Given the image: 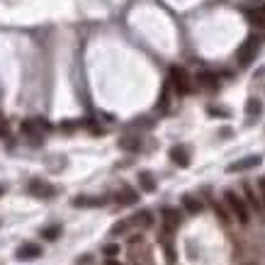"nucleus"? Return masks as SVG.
Masks as SVG:
<instances>
[{"mask_svg": "<svg viewBox=\"0 0 265 265\" xmlns=\"http://www.w3.org/2000/svg\"><path fill=\"white\" fill-rule=\"evenodd\" d=\"M27 190H30V195H32V197H39V199L56 197V188L51 185V183H46V180H32Z\"/></svg>", "mask_w": 265, "mask_h": 265, "instance_id": "4", "label": "nucleus"}, {"mask_svg": "<svg viewBox=\"0 0 265 265\" xmlns=\"http://www.w3.org/2000/svg\"><path fill=\"white\" fill-rule=\"evenodd\" d=\"M117 202H120V204H136V202H139V195H136V190H132L129 185H124V188L117 190Z\"/></svg>", "mask_w": 265, "mask_h": 265, "instance_id": "9", "label": "nucleus"}, {"mask_svg": "<svg viewBox=\"0 0 265 265\" xmlns=\"http://www.w3.org/2000/svg\"><path fill=\"white\" fill-rule=\"evenodd\" d=\"M120 253V246L117 243H110V246H105V255H117Z\"/></svg>", "mask_w": 265, "mask_h": 265, "instance_id": "22", "label": "nucleus"}, {"mask_svg": "<svg viewBox=\"0 0 265 265\" xmlns=\"http://www.w3.org/2000/svg\"><path fill=\"white\" fill-rule=\"evenodd\" d=\"M139 185H141V190H144V192H154V190H156L154 175H151L149 170H141V173H139Z\"/></svg>", "mask_w": 265, "mask_h": 265, "instance_id": "12", "label": "nucleus"}, {"mask_svg": "<svg viewBox=\"0 0 265 265\" xmlns=\"http://www.w3.org/2000/svg\"><path fill=\"white\" fill-rule=\"evenodd\" d=\"M42 236H44L46 241H56V239L61 236V226H58V224H54V226H46V229H42Z\"/></svg>", "mask_w": 265, "mask_h": 265, "instance_id": "16", "label": "nucleus"}, {"mask_svg": "<svg viewBox=\"0 0 265 265\" xmlns=\"http://www.w3.org/2000/svg\"><path fill=\"white\" fill-rule=\"evenodd\" d=\"M224 199H226L229 210L233 212V217L241 221V224H248V221H251V214H248V207H246L243 197H239L233 190H226V192H224Z\"/></svg>", "mask_w": 265, "mask_h": 265, "instance_id": "2", "label": "nucleus"}, {"mask_svg": "<svg viewBox=\"0 0 265 265\" xmlns=\"http://www.w3.org/2000/svg\"><path fill=\"white\" fill-rule=\"evenodd\" d=\"M105 199L102 197H76L73 199V207H102Z\"/></svg>", "mask_w": 265, "mask_h": 265, "instance_id": "14", "label": "nucleus"}, {"mask_svg": "<svg viewBox=\"0 0 265 265\" xmlns=\"http://www.w3.org/2000/svg\"><path fill=\"white\" fill-rule=\"evenodd\" d=\"M246 112L253 117V114H258L260 112V100H255V98H251L248 100V105H246Z\"/></svg>", "mask_w": 265, "mask_h": 265, "instance_id": "18", "label": "nucleus"}, {"mask_svg": "<svg viewBox=\"0 0 265 265\" xmlns=\"http://www.w3.org/2000/svg\"><path fill=\"white\" fill-rule=\"evenodd\" d=\"M120 146L122 149H129V151H136V149H139V139H132V136H127V139H122L120 141Z\"/></svg>", "mask_w": 265, "mask_h": 265, "instance_id": "17", "label": "nucleus"}, {"mask_svg": "<svg viewBox=\"0 0 265 265\" xmlns=\"http://www.w3.org/2000/svg\"><path fill=\"white\" fill-rule=\"evenodd\" d=\"M258 46H260V39L251 34V37H248V39L239 46V51H236V61H239V66L246 68V66H251V64H253L255 54H258Z\"/></svg>", "mask_w": 265, "mask_h": 265, "instance_id": "1", "label": "nucleus"}, {"mask_svg": "<svg viewBox=\"0 0 265 265\" xmlns=\"http://www.w3.org/2000/svg\"><path fill=\"white\" fill-rule=\"evenodd\" d=\"M129 224H132V221H120V224H114V226H112V236L127 231V229H129Z\"/></svg>", "mask_w": 265, "mask_h": 265, "instance_id": "19", "label": "nucleus"}, {"mask_svg": "<svg viewBox=\"0 0 265 265\" xmlns=\"http://www.w3.org/2000/svg\"><path fill=\"white\" fill-rule=\"evenodd\" d=\"M161 217H163V224H166V231H173L178 224H180V212L173 210V207H163L161 210Z\"/></svg>", "mask_w": 265, "mask_h": 265, "instance_id": "8", "label": "nucleus"}, {"mask_svg": "<svg viewBox=\"0 0 265 265\" xmlns=\"http://www.w3.org/2000/svg\"><path fill=\"white\" fill-rule=\"evenodd\" d=\"M210 114H217V117H229V110H219V107H210Z\"/></svg>", "mask_w": 265, "mask_h": 265, "instance_id": "23", "label": "nucleus"}, {"mask_svg": "<svg viewBox=\"0 0 265 265\" xmlns=\"http://www.w3.org/2000/svg\"><path fill=\"white\" fill-rule=\"evenodd\" d=\"M258 190H260V197H263V204H265V178L258 180Z\"/></svg>", "mask_w": 265, "mask_h": 265, "instance_id": "24", "label": "nucleus"}, {"mask_svg": "<svg viewBox=\"0 0 265 265\" xmlns=\"http://www.w3.org/2000/svg\"><path fill=\"white\" fill-rule=\"evenodd\" d=\"M246 20L255 27H265V8H255V10H246Z\"/></svg>", "mask_w": 265, "mask_h": 265, "instance_id": "10", "label": "nucleus"}, {"mask_svg": "<svg viewBox=\"0 0 265 265\" xmlns=\"http://www.w3.org/2000/svg\"><path fill=\"white\" fill-rule=\"evenodd\" d=\"M3 129H5V127H3V124H0V132H3Z\"/></svg>", "mask_w": 265, "mask_h": 265, "instance_id": "27", "label": "nucleus"}, {"mask_svg": "<svg viewBox=\"0 0 265 265\" xmlns=\"http://www.w3.org/2000/svg\"><path fill=\"white\" fill-rule=\"evenodd\" d=\"M15 255H17V260H34V258L42 255V246H37V243H22Z\"/></svg>", "mask_w": 265, "mask_h": 265, "instance_id": "5", "label": "nucleus"}, {"mask_svg": "<svg viewBox=\"0 0 265 265\" xmlns=\"http://www.w3.org/2000/svg\"><path fill=\"white\" fill-rule=\"evenodd\" d=\"M170 85H173V90H175L178 95H188V93H192V80H190L188 71L180 66H173L170 68V80H168Z\"/></svg>", "mask_w": 265, "mask_h": 265, "instance_id": "3", "label": "nucleus"}, {"mask_svg": "<svg viewBox=\"0 0 265 265\" xmlns=\"http://www.w3.org/2000/svg\"><path fill=\"white\" fill-rule=\"evenodd\" d=\"M183 207L190 212V214H199L202 212V202L197 197H192V195H183Z\"/></svg>", "mask_w": 265, "mask_h": 265, "instance_id": "13", "label": "nucleus"}, {"mask_svg": "<svg viewBox=\"0 0 265 265\" xmlns=\"http://www.w3.org/2000/svg\"><path fill=\"white\" fill-rule=\"evenodd\" d=\"M170 161H173L175 166H180V168H188L190 166L188 149H185V146H173V149H170Z\"/></svg>", "mask_w": 265, "mask_h": 265, "instance_id": "6", "label": "nucleus"}, {"mask_svg": "<svg viewBox=\"0 0 265 265\" xmlns=\"http://www.w3.org/2000/svg\"><path fill=\"white\" fill-rule=\"evenodd\" d=\"M3 192H5V185H0V195H3Z\"/></svg>", "mask_w": 265, "mask_h": 265, "instance_id": "26", "label": "nucleus"}, {"mask_svg": "<svg viewBox=\"0 0 265 265\" xmlns=\"http://www.w3.org/2000/svg\"><path fill=\"white\" fill-rule=\"evenodd\" d=\"M158 107H161V110H166L168 107V85L163 88V93H161V102H158Z\"/></svg>", "mask_w": 265, "mask_h": 265, "instance_id": "21", "label": "nucleus"}, {"mask_svg": "<svg viewBox=\"0 0 265 265\" xmlns=\"http://www.w3.org/2000/svg\"><path fill=\"white\" fill-rule=\"evenodd\" d=\"M107 265H122V263H117V260H107Z\"/></svg>", "mask_w": 265, "mask_h": 265, "instance_id": "25", "label": "nucleus"}, {"mask_svg": "<svg viewBox=\"0 0 265 265\" xmlns=\"http://www.w3.org/2000/svg\"><path fill=\"white\" fill-rule=\"evenodd\" d=\"M129 221H132V224H139V226H151V224H154V217H151V212L141 210V212H136Z\"/></svg>", "mask_w": 265, "mask_h": 265, "instance_id": "15", "label": "nucleus"}, {"mask_svg": "<svg viewBox=\"0 0 265 265\" xmlns=\"http://www.w3.org/2000/svg\"><path fill=\"white\" fill-rule=\"evenodd\" d=\"M260 163V156H246V158H241V161H236V163H231V166L226 168L229 173H239V170H248V168H255Z\"/></svg>", "mask_w": 265, "mask_h": 265, "instance_id": "7", "label": "nucleus"}, {"mask_svg": "<svg viewBox=\"0 0 265 265\" xmlns=\"http://www.w3.org/2000/svg\"><path fill=\"white\" fill-rule=\"evenodd\" d=\"M246 197H248V202H251V207H255V210H260V202L255 199V195H253V190L246 185Z\"/></svg>", "mask_w": 265, "mask_h": 265, "instance_id": "20", "label": "nucleus"}, {"mask_svg": "<svg viewBox=\"0 0 265 265\" xmlns=\"http://www.w3.org/2000/svg\"><path fill=\"white\" fill-rule=\"evenodd\" d=\"M219 78L214 76V73H210V71H202V73H197V83L202 85V88H210V90H214L219 83H217Z\"/></svg>", "mask_w": 265, "mask_h": 265, "instance_id": "11", "label": "nucleus"}]
</instances>
